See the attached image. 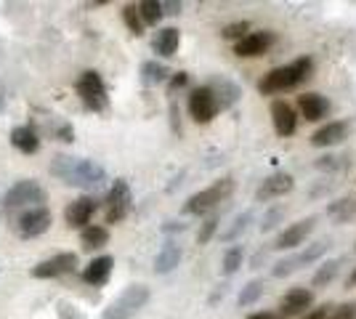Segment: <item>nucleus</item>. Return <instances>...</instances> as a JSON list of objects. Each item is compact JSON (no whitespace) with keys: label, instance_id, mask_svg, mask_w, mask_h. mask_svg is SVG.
Instances as JSON below:
<instances>
[{"label":"nucleus","instance_id":"obj_1","mask_svg":"<svg viewBox=\"0 0 356 319\" xmlns=\"http://www.w3.org/2000/svg\"><path fill=\"white\" fill-rule=\"evenodd\" d=\"M51 176H56L67 186L77 189H96L106 179V170L93 160L74 157V154H56L51 160Z\"/></svg>","mask_w":356,"mask_h":319},{"label":"nucleus","instance_id":"obj_2","mask_svg":"<svg viewBox=\"0 0 356 319\" xmlns=\"http://www.w3.org/2000/svg\"><path fill=\"white\" fill-rule=\"evenodd\" d=\"M314 72V59L312 56H300V59L290 61L284 67H274L266 75L261 77L258 91L264 96H274V93H287L296 91L300 83H306Z\"/></svg>","mask_w":356,"mask_h":319},{"label":"nucleus","instance_id":"obj_3","mask_svg":"<svg viewBox=\"0 0 356 319\" xmlns=\"http://www.w3.org/2000/svg\"><path fill=\"white\" fill-rule=\"evenodd\" d=\"M232 192H234V179H218L216 183H210L208 189H202V192H194L192 197L184 202V213L186 215H202V213H210L216 211L221 202L232 197Z\"/></svg>","mask_w":356,"mask_h":319},{"label":"nucleus","instance_id":"obj_4","mask_svg":"<svg viewBox=\"0 0 356 319\" xmlns=\"http://www.w3.org/2000/svg\"><path fill=\"white\" fill-rule=\"evenodd\" d=\"M45 189L40 186L38 181H32V179H24V181H16L8 192H6V197H3V208L8 215H16V213L22 211H30V208H40L45 205Z\"/></svg>","mask_w":356,"mask_h":319},{"label":"nucleus","instance_id":"obj_5","mask_svg":"<svg viewBox=\"0 0 356 319\" xmlns=\"http://www.w3.org/2000/svg\"><path fill=\"white\" fill-rule=\"evenodd\" d=\"M149 301L147 285H131L120 293L118 298L104 309L102 319H134Z\"/></svg>","mask_w":356,"mask_h":319},{"label":"nucleus","instance_id":"obj_6","mask_svg":"<svg viewBox=\"0 0 356 319\" xmlns=\"http://www.w3.org/2000/svg\"><path fill=\"white\" fill-rule=\"evenodd\" d=\"M74 91H77V96H80V101H83L86 109H90V112H106L109 96H106L104 80H102V75L96 69H86L83 75L77 77Z\"/></svg>","mask_w":356,"mask_h":319},{"label":"nucleus","instance_id":"obj_7","mask_svg":"<svg viewBox=\"0 0 356 319\" xmlns=\"http://www.w3.org/2000/svg\"><path fill=\"white\" fill-rule=\"evenodd\" d=\"M11 221H14V229L19 237L32 240V237H40V234H45L51 229L54 215H51V211L45 205H40V208H30V211L16 213V215H11Z\"/></svg>","mask_w":356,"mask_h":319},{"label":"nucleus","instance_id":"obj_8","mask_svg":"<svg viewBox=\"0 0 356 319\" xmlns=\"http://www.w3.org/2000/svg\"><path fill=\"white\" fill-rule=\"evenodd\" d=\"M131 211V186L125 179H115L112 189L106 192V202H104V218L106 224H120Z\"/></svg>","mask_w":356,"mask_h":319},{"label":"nucleus","instance_id":"obj_9","mask_svg":"<svg viewBox=\"0 0 356 319\" xmlns=\"http://www.w3.org/2000/svg\"><path fill=\"white\" fill-rule=\"evenodd\" d=\"M221 112V106L216 101V96L210 91L208 85H200L189 93V115H192L194 122L200 125H208V122L216 120V115Z\"/></svg>","mask_w":356,"mask_h":319},{"label":"nucleus","instance_id":"obj_10","mask_svg":"<svg viewBox=\"0 0 356 319\" xmlns=\"http://www.w3.org/2000/svg\"><path fill=\"white\" fill-rule=\"evenodd\" d=\"M274 43H277V35L271 30L248 32L242 40L234 43V56H239V59H258V56L268 54V48Z\"/></svg>","mask_w":356,"mask_h":319},{"label":"nucleus","instance_id":"obj_11","mask_svg":"<svg viewBox=\"0 0 356 319\" xmlns=\"http://www.w3.org/2000/svg\"><path fill=\"white\" fill-rule=\"evenodd\" d=\"M316 227V218L309 215V218H300L296 224H290V227H284L280 234H277V240H274V250H293V247H300V245L309 240V234L314 231Z\"/></svg>","mask_w":356,"mask_h":319},{"label":"nucleus","instance_id":"obj_12","mask_svg":"<svg viewBox=\"0 0 356 319\" xmlns=\"http://www.w3.org/2000/svg\"><path fill=\"white\" fill-rule=\"evenodd\" d=\"M80 266V259H77V253H56L54 259L43 261V263H38V266H32V277L35 279H54V277H61V274H72L74 269Z\"/></svg>","mask_w":356,"mask_h":319},{"label":"nucleus","instance_id":"obj_13","mask_svg":"<svg viewBox=\"0 0 356 319\" xmlns=\"http://www.w3.org/2000/svg\"><path fill=\"white\" fill-rule=\"evenodd\" d=\"M312 306H314V290H306V288L287 290L282 298H280V319L303 317Z\"/></svg>","mask_w":356,"mask_h":319},{"label":"nucleus","instance_id":"obj_14","mask_svg":"<svg viewBox=\"0 0 356 319\" xmlns=\"http://www.w3.org/2000/svg\"><path fill=\"white\" fill-rule=\"evenodd\" d=\"M293 186H296V179L290 173H271V176H266L264 181L258 183L255 199L258 202H268V199L284 197L287 192H293Z\"/></svg>","mask_w":356,"mask_h":319},{"label":"nucleus","instance_id":"obj_15","mask_svg":"<svg viewBox=\"0 0 356 319\" xmlns=\"http://www.w3.org/2000/svg\"><path fill=\"white\" fill-rule=\"evenodd\" d=\"M271 122H274V131L280 138L293 136L298 131V115L296 109L287 104L284 99H274L271 101Z\"/></svg>","mask_w":356,"mask_h":319},{"label":"nucleus","instance_id":"obj_16","mask_svg":"<svg viewBox=\"0 0 356 319\" xmlns=\"http://www.w3.org/2000/svg\"><path fill=\"white\" fill-rule=\"evenodd\" d=\"M96 211H99V199L96 197H77L67 205L64 218H67V224L72 229H80V231H83V229L90 224V218H93Z\"/></svg>","mask_w":356,"mask_h":319},{"label":"nucleus","instance_id":"obj_17","mask_svg":"<svg viewBox=\"0 0 356 319\" xmlns=\"http://www.w3.org/2000/svg\"><path fill=\"white\" fill-rule=\"evenodd\" d=\"M348 131H351V125L346 120H332V122H327V125H322L319 131H314L312 144L319 147V149L338 147V144H343V141L348 138Z\"/></svg>","mask_w":356,"mask_h":319},{"label":"nucleus","instance_id":"obj_18","mask_svg":"<svg viewBox=\"0 0 356 319\" xmlns=\"http://www.w3.org/2000/svg\"><path fill=\"white\" fill-rule=\"evenodd\" d=\"M208 88L213 91V96H216V101H218L221 109H232V106L242 99V88H239L234 80H229V77H223V75L213 77L208 83Z\"/></svg>","mask_w":356,"mask_h":319},{"label":"nucleus","instance_id":"obj_19","mask_svg":"<svg viewBox=\"0 0 356 319\" xmlns=\"http://www.w3.org/2000/svg\"><path fill=\"white\" fill-rule=\"evenodd\" d=\"M298 106H300V115L306 117V122H319L330 115V101L322 93H300L298 96Z\"/></svg>","mask_w":356,"mask_h":319},{"label":"nucleus","instance_id":"obj_20","mask_svg":"<svg viewBox=\"0 0 356 319\" xmlns=\"http://www.w3.org/2000/svg\"><path fill=\"white\" fill-rule=\"evenodd\" d=\"M112 269H115V259H112V256H96V259L83 269V282H88L93 288H102V285L109 282Z\"/></svg>","mask_w":356,"mask_h":319},{"label":"nucleus","instance_id":"obj_21","mask_svg":"<svg viewBox=\"0 0 356 319\" xmlns=\"http://www.w3.org/2000/svg\"><path fill=\"white\" fill-rule=\"evenodd\" d=\"M178 46H181V32H178L176 27H163V30L154 35V40H152L154 54H157V56H163V59L176 56Z\"/></svg>","mask_w":356,"mask_h":319},{"label":"nucleus","instance_id":"obj_22","mask_svg":"<svg viewBox=\"0 0 356 319\" xmlns=\"http://www.w3.org/2000/svg\"><path fill=\"white\" fill-rule=\"evenodd\" d=\"M11 144L22 154H35L40 149V136H38V131L32 125H16L11 131Z\"/></svg>","mask_w":356,"mask_h":319},{"label":"nucleus","instance_id":"obj_23","mask_svg":"<svg viewBox=\"0 0 356 319\" xmlns=\"http://www.w3.org/2000/svg\"><path fill=\"white\" fill-rule=\"evenodd\" d=\"M178 263H181V247L170 240V243H165L163 250L157 253V259H154V272H157V274H170Z\"/></svg>","mask_w":356,"mask_h":319},{"label":"nucleus","instance_id":"obj_24","mask_svg":"<svg viewBox=\"0 0 356 319\" xmlns=\"http://www.w3.org/2000/svg\"><path fill=\"white\" fill-rule=\"evenodd\" d=\"M327 215H330L335 224L351 221L356 215V197L348 195V197H341V199H335V202H330V205H327Z\"/></svg>","mask_w":356,"mask_h":319},{"label":"nucleus","instance_id":"obj_25","mask_svg":"<svg viewBox=\"0 0 356 319\" xmlns=\"http://www.w3.org/2000/svg\"><path fill=\"white\" fill-rule=\"evenodd\" d=\"M109 243V231L99 224H88V227L80 231V245L83 250H102Z\"/></svg>","mask_w":356,"mask_h":319},{"label":"nucleus","instance_id":"obj_26","mask_svg":"<svg viewBox=\"0 0 356 319\" xmlns=\"http://www.w3.org/2000/svg\"><path fill=\"white\" fill-rule=\"evenodd\" d=\"M165 80H170V69L160 61H144L141 64V83L144 85H160Z\"/></svg>","mask_w":356,"mask_h":319},{"label":"nucleus","instance_id":"obj_27","mask_svg":"<svg viewBox=\"0 0 356 319\" xmlns=\"http://www.w3.org/2000/svg\"><path fill=\"white\" fill-rule=\"evenodd\" d=\"M255 221V213L252 211H245V213H239L237 218L232 221V227L226 229V231H221V243H234V240H239L248 229H250V224Z\"/></svg>","mask_w":356,"mask_h":319},{"label":"nucleus","instance_id":"obj_28","mask_svg":"<svg viewBox=\"0 0 356 319\" xmlns=\"http://www.w3.org/2000/svg\"><path fill=\"white\" fill-rule=\"evenodd\" d=\"M343 266V259H330L325 261L319 269H316V274L312 277V288H327L335 277H338V272H341Z\"/></svg>","mask_w":356,"mask_h":319},{"label":"nucleus","instance_id":"obj_29","mask_svg":"<svg viewBox=\"0 0 356 319\" xmlns=\"http://www.w3.org/2000/svg\"><path fill=\"white\" fill-rule=\"evenodd\" d=\"M138 16H141V22H144V27H154V24H160V19H163V3H157V0H144V3H138Z\"/></svg>","mask_w":356,"mask_h":319},{"label":"nucleus","instance_id":"obj_30","mask_svg":"<svg viewBox=\"0 0 356 319\" xmlns=\"http://www.w3.org/2000/svg\"><path fill=\"white\" fill-rule=\"evenodd\" d=\"M264 288H266V282L264 279H250L245 288L239 290V298H237V304L239 306H252V304H258V298L264 295Z\"/></svg>","mask_w":356,"mask_h":319},{"label":"nucleus","instance_id":"obj_31","mask_svg":"<svg viewBox=\"0 0 356 319\" xmlns=\"http://www.w3.org/2000/svg\"><path fill=\"white\" fill-rule=\"evenodd\" d=\"M242 261H245V250H242V245H234V247H229V250L223 253V263H221L223 274H226V277H232L234 272H239Z\"/></svg>","mask_w":356,"mask_h":319},{"label":"nucleus","instance_id":"obj_32","mask_svg":"<svg viewBox=\"0 0 356 319\" xmlns=\"http://www.w3.org/2000/svg\"><path fill=\"white\" fill-rule=\"evenodd\" d=\"M327 250H330V243H327V240H319V243L306 245V250H300L296 256H298V261H300V266H309V263L322 259Z\"/></svg>","mask_w":356,"mask_h":319},{"label":"nucleus","instance_id":"obj_33","mask_svg":"<svg viewBox=\"0 0 356 319\" xmlns=\"http://www.w3.org/2000/svg\"><path fill=\"white\" fill-rule=\"evenodd\" d=\"M122 22H125V27L131 30V35H136V38L144 35V22H141V16H138V6H125V8H122Z\"/></svg>","mask_w":356,"mask_h":319},{"label":"nucleus","instance_id":"obj_34","mask_svg":"<svg viewBox=\"0 0 356 319\" xmlns=\"http://www.w3.org/2000/svg\"><path fill=\"white\" fill-rule=\"evenodd\" d=\"M218 224H221V215H218V213H213V215H208V218L202 221V227H200V234H197V243H200V245H208L210 240H213V234H216V229H218Z\"/></svg>","mask_w":356,"mask_h":319},{"label":"nucleus","instance_id":"obj_35","mask_svg":"<svg viewBox=\"0 0 356 319\" xmlns=\"http://www.w3.org/2000/svg\"><path fill=\"white\" fill-rule=\"evenodd\" d=\"M248 32H250V22H232V24H226L221 30V38L223 40H234V43H237Z\"/></svg>","mask_w":356,"mask_h":319},{"label":"nucleus","instance_id":"obj_36","mask_svg":"<svg viewBox=\"0 0 356 319\" xmlns=\"http://www.w3.org/2000/svg\"><path fill=\"white\" fill-rule=\"evenodd\" d=\"M282 218H284V208H280V205L271 208V211H266L264 213V218H261V231H271Z\"/></svg>","mask_w":356,"mask_h":319},{"label":"nucleus","instance_id":"obj_37","mask_svg":"<svg viewBox=\"0 0 356 319\" xmlns=\"http://www.w3.org/2000/svg\"><path fill=\"white\" fill-rule=\"evenodd\" d=\"M327 319H356V304H341Z\"/></svg>","mask_w":356,"mask_h":319},{"label":"nucleus","instance_id":"obj_38","mask_svg":"<svg viewBox=\"0 0 356 319\" xmlns=\"http://www.w3.org/2000/svg\"><path fill=\"white\" fill-rule=\"evenodd\" d=\"M341 160L343 157L325 154V157H319V160H316V167H319V170H335V167H341Z\"/></svg>","mask_w":356,"mask_h":319},{"label":"nucleus","instance_id":"obj_39","mask_svg":"<svg viewBox=\"0 0 356 319\" xmlns=\"http://www.w3.org/2000/svg\"><path fill=\"white\" fill-rule=\"evenodd\" d=\"M189 83V75L186 72H176V75H170V80H168V93H176L178 88H184Z\"/></svg>","mask_w":356,"mask_h":319},{"label":"nucleus","instance_id":"obj_40","mask_svg":"<svg viewBox=\"0 0 356 319\" xmlns=\"http://www.w3.org/2000/svg\"><path fill=\"white\" fill-rule=\"evenodd\" d=\"M56 138H59V141H67V144H70V141H74V128L70 125V122L59 125V128H56Z\"/></svg>","mask_w":356,"mask_h":319},{"label":"nucleus","instance_id":"obj_41","mask_svg":"<svg viewBox=\"0 0 356 319\" xmlns=\"http://www.w3.org/2000/svg\"><path fill=\"white\" fill-rule=\"evenodd\" d=\"M330 309H332V306H316V309H309V311L303 314V319H327L330 317Z\"/></svg>","mask_w":356,"mask_h":319},{"label":"nucleus","instance_id":"obj_42","mask_svg":"<svg viewBox=\"0 0 356 319\" xmlns=\"http://www.w3.org/2000/svg\"><path fill=\"white\" fill-rule=\"evenodd\" d=\"M59 319H83L80 317V311L70 304H59Z\"/></svg>","mask_w":356,"mask_h":319},{"label":"nucleus","instance_id":"obj_43","mask_svg":"<svg viewBox=\"0 0 356 319\" xmlns=\"http://www.w3.org/2000/svg\"><path fill=\"white\" fill-rule=\"evenodd\" d=\"M163 14L178 16V14H181V3H176V0H170V3H163Z\"/></svg>","mask_w":356,"mask_h":319},{"label":"nucleus","instance_id":"obj_44","mask_svg":"<svg viewBox=\"0 0 356 319\" xmlns=\"http://www.w3.org/2000/svg\"><path fill=\"white\" fill-rule=\"evenodd\" d=\"M248 319H280V314L277 311H252V314H248Z\"/></svg>","mask_w":356,"mask_h":319},{"label":"nucleus","instance_id":"obj_45","mask_svg":"<svg viewBox=\"0 0 356 319\" xmlns=\"http://www.w3.org/2000/svg\"><path fill=\"white\" fill-rule=\"evenodd\" d=\"M346 288H356V266L351 269V274H348V279H346Z\"/></svg>","mask_w":356,"mask_h":319},{"label":"nucleus","instance_id":"obj_46","mask_svg":"<svg viewBox=\"0 0 356 319\" xmlns=\"http://www.w3.org/2000/svg\"><path fill=\"white\" fill-rule=\"evenodd\" d=\"M354 247H356V245H354Z\"/></svg>","mask_w":356,"mask_h":319}]
</instances>
